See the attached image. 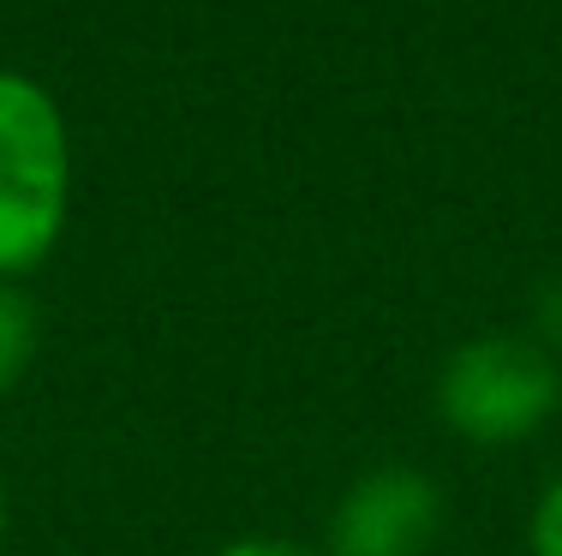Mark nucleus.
<instances>
[{
    "label": "nucleus",
    "instance_id": "423d86ee",
    "mask_svg": "<svg viewBox=\"0 0 562 556\" xmlns=\"http://www.w3.org/2000/svg\"><path fill=\"white\" fill-rule=\"evenodd\" d=\"M210 556H312V551L293 545V538H276V533H239V538H227V545H216Z\"/></svg>",
    "mask_w": 562,
    "mask_h": 556
},
{
    "label": "nucleus",
    "instance_id": "0eeeda50",
    "mask_svg": "<svg viewBox=\"0 0 562 556\" xmlns=\"http://www.w3.org/2000/svg\"><path fill=\"white\" fill-rule=\"evenodd\" d=\"M7 533H12V497H7V479H0V556H7Z\"/></svg>",
    "mask_w": 562,
    "mask_h": 556
},
{
    "label": "nucleus",
    "instance_id": "7ed1b4c3",
    "mask_svg": "<svg viewBox=\"0 0 562 556\" xmlns=\"http://www.w3.org/2000/svg\"><path fill=\"white\" fill-rule=\"evenodd\" d=\"M443 485L425 467L383 461L336 497L324 521V556H431V545L443 538Z\"/></svg>",
    "mask_w": 562,
    "mask_h": 556
},
{
    "label": "nucleus",
    "instance_id": "f257e3e1",
    "mask_svg": "<svg viewBox=\"0 0 562 556\" xmlns=\"http://www.w3.org/2000/svg\"><path fill=\"white\" fill-rule=\"evenodd\" d=\"M72 216V132L43 78L0 66V282L55 258Z\"/></svg>",
    "mask_w": 562,
    "mask_h": 556
},
{
    "label": "nucleus",
    "instance_id": "20e7f679",
    "mask_svg": "<svg viewBox=\"0 0 562 556\" xmlns=\"http://www.w3.org/2000/svg\"><path fill=\"white\" fill-rule=\"evenodd\" d=\"M43 336H48V324H43L36 294L24 282H0V401L19 395V383L36 371Z\"/></svg>",
    "mask_w": 562,
    "mask_h": 556
},
{
    "label": "nucleus",
    "instance_id": "39448f33",
    "mask_svg": "<svg viewBox=\"0 0 562 556\" xmlns=\"http://www.w3.org/2000/svg\"><path fill=\"white\" fill-rule=\"evenodd\" d=\"M527 556H562V473L544 479L527 509Z\"/></svg>",
    "mask_w": 562,
    "mask_h": 556
},
{
    "label": "nucleus",
    "instance_id": "f03ea898",
    "mask_svg": "<svg viewBox=\"0 0 562 556\" xmlns=\"http://www.w3.org/2000/svg\"><path fill=\"white\" fill-rule=\"evenodd\" d=\"M437 425L467 449H515L562 413V365L551 341L520 329H485L454 341L431 383Z\"/></svg>",
    "mask_w": 562,
    "mask_h": 556
}]
</instances>
